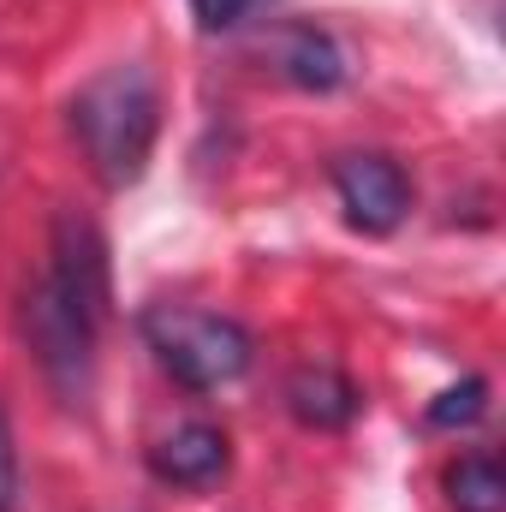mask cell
Returning <instances> with one entry per match:
<instances>
[{
  "mask_svg": "<svg viewBox=\"0 0 506 512\" xmlns=\"http://www.w3.org/2000/svg\"><path fill=\"white\" fill-rule=\"evenodd\" d=\"M18 507V447H12V423L0 411V512Z\"/></svg>",
  "mask_w": 506,
  "mask_h": 512,
  "instance_id": "obj_12",
  "label": "cell"
},
{
  "mask_svg": "<svg viewBox=\"0 0 506 512\" xmlns=\"http://www.w3.org/2000/svg\"><path fill=\"white\" fill-rule=\"evenodd\" d=\"M227 465H233V441H227V429H215V423H203V417L173 423V429L149 447V471H155V483H167V489H209V483L227 477Z\"/></svg>",
  "mask_w": 506,
  "mask_h": 512,
  "instance_id": "obj_6",
  "label": "cell"
},
{
  "mask_svg": "<svg viewBox=\"0 0 506 512\" xmlns=\"http://www.w3.org/2000/svg\"><path fill=\"white\" fill-rule=\"evenodd\" d=\"M143 346L155 364L191 393L233 387L256 358V340L239 316L221 310H191V304H149L143 310Z\"/></svg>",
  "mask_w": 506,
  "mask_h": 512,
  "instance_id": "obj_2",
  "label": "cell"
},
{
  "mask_svg": "<svg viewBox=\"0 0 506 512\" xmlns=\"http://www.w3.org/2000/svg\"><path fill=\"white\" fill-rule=\"evenodd\" d=\"M483 411H489V382H483V376H465L459 387L435 393V405H429V423H435V429H471Z\"/></svg>",
  "mask_w": 506,
  "mask_h": 512,
  "instance_id": "obj_10",
  "label": "cell"
},
{
  "mask_svg": "<svg viewBox=\"0 0 506 512\" xmlns=\"http://www.w3.org/2000/svg\"><path fill=\"white\" fill-rule=\"evenodd\" d=\"M441 483L453 512H506V471L495 453H459Z\"/></svg>",
  "mask_w": 506,
  "mask_h": 512,
  "instance_id": "obj_9",
  "label": "cell"
},
{
  "mask_svg": "<svg viewBox=\"0 0 506 512\" xmlns=\"http://www.w3.org/2000/svg\"><path fill=\"white\" fill-rule=\"evenodd\" d=\"M155 131H161V90L149 78V66L120 60L102 66L78 96H72V137L90 155L102 185H137L149 155H155Z\"/></svg>",
  "mask_w": 506,
  "mask_h": 512,
  "instance_id": "obj_1",
  "label": "cell"
},
{
  "mask_svg": "<svg viewBox=\"0 0 506 512\" xmlns=\"http://www.w3.org/2000/svg\"><path fill=\"white\" fill-rule=\"evenodd\" d=\"M286 411L304 429H346L364 411V387L352 382L346 370H334V364H304L286 382Z\"/></svg>",
  "mask_w": 506,
  "mask_h": 512,
  "instance_id": "obj_7",
  "label": "cell"
},
{
  "mask_svg": "<svg viewBox=\"0 0 506 512\" xmlns=\"http://www.w3.org/2000/svg\"><path fill=\"white\" fill-rule=\"evenodd\" d=\"M334 191H340V209H346V221L358 233H393L405 221V209H411V185H405L399 161L376 155V149L340 155L334 161Z\"/></svg>",
  "mask_w": 506,
  "mask_h": 512,
  "instance_id": "obj_5",
  "label": "cell"
},
{
  "mask_svg": "<svg viewBox=\"0 0 506 512\" xmlns=\"http://www.w3.org/2000/svg\"><path fill=\"white\" fill-rule=\"evenodd\" d=\"M24 334H30V352H36L42 376L60 387V399L84 405L90 376H96V328L78 322V316L48 292V280H36V286L24 292Z\"/></svg>",
  "mask_w": 506,
  "mask_h": 512,
  "instance_id": "obj_4",
  "label": "cell"
},
{
  "mask_svg": "<svg viewBox=\"0 0 506 512\" xmlns=\"http://www.w3.org/2000/svg\"><path fill=\"white\" fill-rule=\"evenodd\" d=\"M48 292L102 334L108 322V304H114V262H108V239L90 215L78 209H60L54 215V233H48Z\"/></svg>",
  "mask_w": 506,
  "mask_h": 512,
  "instance_id": "obj_3",
  "label": "cell"
},
{
  "mask_svg": "<svg viewBox=\"0 0 506 512\" xmlns=\"http://www.w3.org/2000/svg\"><path fill=\"white\" fill-rule=\"evenodd\" d=\"M268 0H191V18H197V30H209V36H221V30H239L245 18H256Z\"/></svg>",
  "mask_w": 506,
  "mask_h": 512,
  "instance_id": "obj_11",
  "label": "cell"
},
{
  "mask_svg": "<svg viewBox=\"0 0 506 512\" xmlns=\"http://www.w3.org/2000/svg\"><path fill=\"white\" fill-rule=\"evenodd\" d=\"M274 66H280V78H292L298 90H316V96L346 84V48L328 30H316V24L274 30Z\"/></svg>",
  "mask_w": 506,
  "mask_h": 512,
  "instance_id": "obj_8",
  "label": "cell"
}]
</instances>
